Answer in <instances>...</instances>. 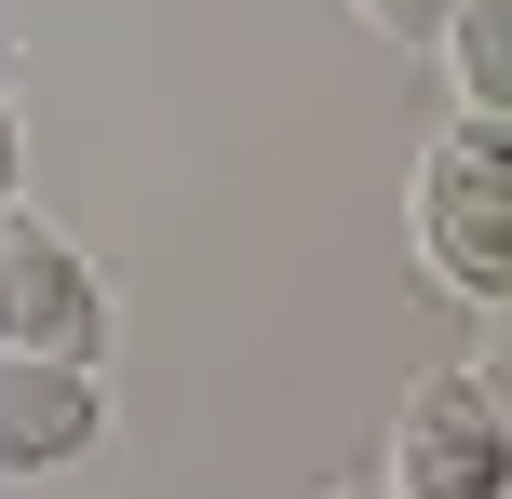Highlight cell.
Instances as JSON below:
<instances>
[{
	"label": "cell",
	"mask_w": 512,
	"mask_h": 499,
	"mask_svg": "<svg viewBox=\"0 0 512 499\" xmlns=\"http://www.w3.org/2000/svg\"><path fill=\"white\" fill-rule=\"evenodd\" d=\"M405 230H418V270H432L459 311H499L512 297V122H472L459 108V122L418 149Z\"/></svg>",
	"instance_id": "cell-1"
},
{
	"label": "cell",
	"mask_w": 512,
	"mask_h": 499,
	"mask_svg": "<svg viewBox=\"0 0 512 499\" xmlns=\"http://www.w3.org/2000/svg\"><path fill=\"white\" fill-rule=\"evenodd\" d=\"M418 54L459 81V108H472V122H512V0H445Z\"/></svg>",
	"instance_id": "cell-5"
},
{
	"label": "cell",
	"mask_w": 512,
	"mask_h": 499,
	"mask_svg": "<svg viewBox=\"0 0 512 499\" xmlns=\"http://www.w3.org/2000/svg\"><path fill=\"white\" fill-rule=\"evenodd\" d=\"M324 499H378V486H324Z\"/></svg>",
	"instance_id": "cell-8"
},
{
	"label": "cell",
	"mask_w": 512,
	"mask_h": 499,
	"mask_svg": "<svg viewBox=\"0 0 512 499\" xmlns=\"http://www.w3.org/2000/svg\"><path fill=\"white\" fill-rule=\"evenodd\" d=\"M14 162L27 149H14V81H0V203H14Z\"/></svg>",
	"instance_id": "cell-7"
},
{
	"label": "cell",
	"mask_w": 512,
	"mask_h": 499,
	"mask_svg": "<svg viewBox=\"0 0 512 499\" xmlns=\"http://www.w3.org/2000/svg\"><path fill=\"white\" fill-rule=\"evenodd\" d=\"M108 446V392L95 365H41V351H0V486H41L68 459Z\"/></svg>",
	"instance_id": "cell-4"
},
{
	"label": "cell",
	"mask_w": 512,
	"mask_h": 499,
	"mask_svg": "<svg viewBox=\"0 0 512 499\" xmlns=\"http://www.w3.org/2000/svg\"><path fill=\"white\" fill-rule=\"evenodd\" d=\"M351 14L378 27V41H432V14H445V0H351Z\"/></svg>",
	"instance_id": "cell-6"
},
{
	"label": "cell",
	"mask_w": 512,
	"mask_h": 499,
	"mask_svg": "<svg viewBox=\"0 0 512 499\" xmlns=\"http://www.w3.org/2000/svg\"><path fill=\"white\" fill-rule=\"evenodd\" d=\"M0 351H41V365L108 351V270L27 203H0Z\"/></svg>",
	"instance_id": "cell-3"
},
{
	"label": "cell",
	"mask_w": 512,
	"mask_h": 499,
	"mask_svg": "<svg viewBox=\"0 0 512 499\" xmlns=\"http://www.w3.org/2000/svg\"><path fill=\"white\" fill-rule=\"evenodd\" d=\"M499 486H512V405H499V365H432L405 405H391L378 499H499Z\"/></svg>",
	"instance_id": "cell-2"
}]
</instances>
